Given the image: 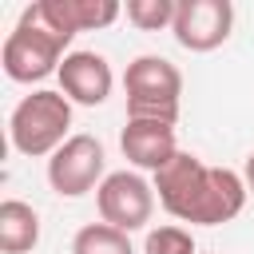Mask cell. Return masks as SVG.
Returning <instances> with one entry per match:
<instances>
[{
    "label": "cell",
    "mask_w": 254,
    "mask_h": 254,
    "mask_svg": "<svg viewBox=\"0 0 254 254\" xmlns=\"http://www.w3.org/2000/svg\"><path fill=\"white\" fill-rule=\"evenodd\" d=\"M119 147L123 155L143 167V171H163L175 155H179V143H175V123H159V119H127L123 135H119Z\"/></svg>",
    "instance_id": "10"
},
{
    "label": "cell",
    "mask_w": 254,
    "mask_h": 254,
    "mask_svg": "<svg viewBox=\"0 0 254 254\" xmlns=\"http://www.w3.org/2000/svg\"><path fill=\"white\" fill-rule=\"evenodd\" d=\"M242 179H246V190H254V151L246 155V171H242Z\"/></svg>",
    "instance_id": "15"
},
{
    "label": "cell",
    "mask_w": 254,
    "mask_h": 254,
    "mask_svg": "<svg viewBox=\"0 0 254 254\" xmlns=\"http://www.w3.org/2000/svg\"><path fill=\"white\" fill-rule=\"evenodd\" d=\"M155 194L163 210L190 226H222L246 206V179L230 167H206L198 155L179 151L163 171H155Z\"/></svg>",
    "instance_id": "1"
},
{
    "label": "cell",
    "mask_w": 254,
    "mask_h": 254,
    "mask_svg": "<svg viewBox=\"0 0 254 254\" xmlns=\"http://www.w3.org/2000/svg\"><path fill=\"white\" fill-rule=\"evenodd\" d=\"M56 75H60V91L71 103H83V107H99L111 95V83H115L111 64L99 52H67Z\"/></svg>",
    "instance_id": "8"
},
{
    "label": "cell",
    "mask_w": 254,
    "mask_h": 254,
    "mask_svg": "<svg viewBox=\"0 0 254 254\" xmlns=\"http://www.w3.org/2000/svg\"><path fill=\"white\" fill-rule=\"evenodd\" d=\"M234 4L230 0H179L175 8V40L187 52H214L230 40Z\"/></svg>",
    "instance_id": "7"
},
{
    "label": "cell",
    "mask_w": 254,
    "mask_h": 254,
    "mask_svg": "<svg viewBox=\"0 0 254 254\" xmlns=\"http://www.w3.org/2000/svg\"><path fill=\"white\" fill-rule=\"evenodd\" d=\"M52 32L75 40V32H95V28H107L119 20V4L115 0H40V4H28Z\"/></svg>",
    "instance_id": "9"
},
{
    "label": "cell",
    "mask_w": 254,
    "mask_h": 254,
    "mask_svg": "<svg viewBox=\"0 0 254 254\" xmlns=\"http://www.w3.org/2000/svg\"><path fill=\"white\" fill-rule=\"evenodd\" d=\"M71 254H135V250H131V234H123L107 222H87L75 230Z\"/></svg>",
    "instance_id": "12"
},
{
    "label": "cell",
    "mask_w": 254,
    "mask_h": 254,
    "mask_svg": "<svg viewBox=\"0 0 254 254\" xmlns=\"http://www.w3.org/2000/svg\"><path fill=\"white\" fill-rule=\"evenodd\" d=\"M143 254H198V250H194V238L187 226H155V230H147Z\"/></svg>",
    "instance_id": "14"
},
{
    "label": "cell",
    "mask_w": 254,
    "mask_h": 254,
    "mask_svg": "<svg viewBox=\"0 0 254 254\" xmlns=\"http://www.w3.org/2000/svg\"><path fill=\"white\" fill-rule=\"evenodd\" d=\"M103 167H107L103 143H99L95 135H71V139L48 159V183H52L56 194L79 198V194H87V190H99V183L107 179Z\"/></svg>",
    "instance_id": "6"
},
{
    "label": "cell",
    "mask_w": 254,
    "mask_h": 254,
    "mask_svg": "<svg viewBox=\"0 0 254 254\" xmlns=\"http://www.w3.org/2000/svg\"><path fill=\"white\" fill-rule=\"evenodd\" d=\"M67 44H71L67 36L52 32L32 8H24L16 28L8 32V40L0 48V67L16 83H36V79L60 71L64 56H67Z\"/></svg>",
    "instance_id": "3"
},
{
    "label": "cell",
    "mask_w": 254,
    "mask_h": 254,
    "mask_svg": "<svg viewBox=\"0 0 254 254\" xmlns=\"http://www.w3.org/2000/svg\"><path fill=\"white\" fill-rule=\"evenodd\" d=\"M95 206H99V218L123 234L131 230H143L155 214V187L135 175V171H111L99 190H95Z\"/></svg>",
    "instance_id": "5"
},
{
    "label": "cell",
    "mask_w": 254,
    "mask_h": 254,
    "mask_svg": "<svg viewBox=\"0 0 254 254\" xmlns=\"http://www.w3.org/2000/svg\"><path fill=\"white\" fill-rule=\"evenodd\" d=\"M71 99L64 91H32L8 115V139L28 159H52L71 135Z\"/></svg>",
    "instance_id": "2"
},
{
    "label": "cell",
    "mask_w": 254,
    "mask_h": 254,
    "mask_svg": "<svg viewBox=\"0 0 254 254\" xmlns=\"http://www.w3.org/2000/svg\"><path fill=\"white\" fill-rule=\"evenodd\" d=\"M175 8L179 0H127V20L139 32H159L175 24Z\"/></svg>",
    "instance_id": "13"
},
{
    "label": "cell",
    "mask_w": 254,
    "mask_h": 254,
    "mask_svg": "<svg viewBox=\"0 0 254 254\" xmlns=\"http://www.w3.org/2000/svg\"><path fill=\"white\" fill-rule=\"evenodd\" d=\"M127 87V119H159L179 123V95H183V71L163 56H139L123 71Z\"/></svg>",
    "instance_id": "4"
},
{
    "label": "cell",
    "mask_w": 254,
    "mask_h": 254,
    "mask_svg": "<svg viewBox=\"0 0 254 254\" xmlns=\"http://www.w3.org/2000/svg\"><path fill=\"white\" fill-rule=\"evenodd\" d=\"M40 242V214L24 198L0 202V250L4 254H28Z\"/></svg>",
    "instance_id": "11"
}]
</instances>
